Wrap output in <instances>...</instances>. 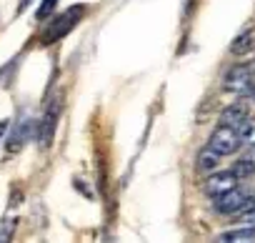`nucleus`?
<instances>
[{"instance_id":"10","label":"nucleus","mask_w":255,"mask_h":243,"mask_svg":"<svg viewBox=\"0 0 255 243\" xmlns=\"http://www.w3.org/2000/svg\"><path fill=\"white\" fill-rule=\"evenodd\" d=\"M250 48H253V30H245V33L233 43V48H230V50H233L235 55H243V53H248Z\"/></svg>"},{"instance_id":"9","label":"nucleus","mask_w":255,"mask_h":243,"mask_svg":"<svg viewBox=\"0 0 255 243\" xmlns=\"http://www.w3.org/2000/svg\"><path fill=\"white\" fill-rule=\"evenodd\" d=\"M238 136H240V143L243 146H253L255 143V120H245V123L238 128Z\"/></svg>"},{"instance_id":"5","label":"nucleus","mask_w":255,"mask_h":243,"mask_svg":"<svg viewBox=\"0 0 255 243\" xmlns=\"http://www.w3.org/2000/svg\"><path fill=\"white\" fill-rule=\"evenodd\" d=\"M248 196H250V193H245L243 188L235 186V188L225 191L223 196L213 198V208H215V213H220V216H238L240 208H243V203L248 201Z\"/></svg>"},{"instance_id":"14","label":"nucleus","mask_w":255,"mask_h":243,"mask_svg":"<svg viewBox=\"0 0 255 243\" xmlns=\"http://www.w3.org/2000/svg\"><path fill=\"white\" fill-rule=\"evenodd\" d=\"M28 5H30V0H20V5H18V10H20V13H23V10H25V8H28Z\"/></svg>"},{"instance_id":"8","label":"nucleus","mask_w":255,"mask_h":243,"mask_svg":"<svg viewBox=\"0 0 255 243\" xmlns=\"http://www.w3.org/2000/svg\"><path fill=\"white\" fill-rule=\"evenodd\" d=\"M220 153H215L210 146H205L200 153H198V171L200 173H213V171H218V166H220Z\"/></svg>"},{"instance_id":"3","label":"nucleus","mask_w":255,"mask_h":243,"mask_svg":"<svg viewBox=\"0 0 255 243\" xmlns=\"http://www.w3.org/2000/svg\"><path fill=\"white\" fill-rule=\"evenodd\" d=\"M215 153L220 156H233L243 143H240V136H238V128H230V126H223L218 123V128L213 131L210 136V143H208Z\"/></svg>"},{"instance_id":"15","label":"nucleus","mask_w":255,"mask_h":243,"mask_svg":"<svg viewBox=\"0 0 255 243\" xmlns=\"http://www.w3.org/2000/svg\"><path fill=\"white\" fill-rule=\"evenodd\" d=\"M250 98H253V100H255V88H253V90H250Z\"/></svg>"},{"instance_id":"13","label":"nucleus","mask_w":255,"mask_h":243,"mask_svg":"<svg viewBox=\"0 0 255 243\" xmlns=\"http://www.w3.org/2000/svg\"><path fill=\"white\" fill-rule=\"evenodd\" d=\"M245 158H248V161H250V163L255 166V143L250 146V151H248V156H245Z\"/></svg>"},{"instance_id":"4","label":"nucleus","mask_w":255,"mask_h":243,"mask_svg":"<svg viewBox=\"0 0 255 243\" xmlns=\"http://www.w3.org/2000/svg\"><path fill=\"white\" fill-rule=\"evenodd\" d=\"M58 118H60V100H53L43 118H40V126H38V143L40 148H50L53 138H55V128H58Z\"/></svg>"},{"instance_id":"11","label":"nucleus","mask_w":255,"mask_h":243,"mask_svg":"<svg viewBox=\"0 0 255 243\" xmlns=\"http://www.w3.org/2000/svg\"><path fill=\"white\" fill-rule=\"evenodd\" d=\"M233 173L238 176V181H240V178H250V176L255 173V166H253L248 158H240V161L233 166Z\"/></svg>"},{"instance_id":"12","label":"nucleus","mask_w":255,"mask_h":243,"mask_svg":"<svg viewBox=\"0 0 255 243\" xmlns=\"http://www.w3.org/2000/svg\"><path fill=\"white\" fill-rule=\"evenodd\" d=\"M55 5H58V0H43L40 8H38V13H35V15H38V20H40V18H48V15L55 10Z\"/></svg>"},{"instance_id":"2","label":"nucleus","mask_w":255,"mask_h":243,"mask_svg":"<svg viewBox=\"0 0 255 243\" xmlns=\"http://www.w3.org/2000/svg\"><path fill=\"white\" fill-rule=\"evenodd\" d=\"M225 90L228 93H235V95H250V90L255 88V63H248V65H238V68H230V73L225 75Z\"/></svg>"},{"instance_id":"1","label":"nucleus","mask_w":255,"mask_h":243,"mask_svg":"<svg viewBox=\"0 0 255 243\" xmlns=\"http://www.w3.org/2000/svg\"><path fill=\"white\" fill-rule=\"evenodd\" d=\"M85 15V5H73V8H68V10H63L48 28H45V35H43V43H55V40H60V38H65L75 25H78V20Z\"/></svg>"},{"instance_id":"6","label":"nucleus","mask_w":255,"mask_h":243,"mask_svg":"<svg viewBox=\"0 0 255 243\" xmlns=\"http://www.w3.org/2000/svg\"><path fill=\"white\" fill-rule=\"evenodd\" d=\"M235 186H238V176H235L233 171H213V173L208 176L203 191H205V196L218 198V196H223L225 191H230V188H235Z\"/></svg>"},{"instance_id":"7","label":"nucleus","mask_w":255,"mask_h":243,"mask_svg":"<svg viewBox=\"0 0 255 243\" xmlns=\"http://www.w3.org/2000/svg\"><path fill=\"white\" fill-rule=\"evenodd\" d=\"M248 118H250L248 108H245L243 103H233V105H228V108L220 113V123H223V126H230V128H240Z\"/></svg>"}]
</instances>
